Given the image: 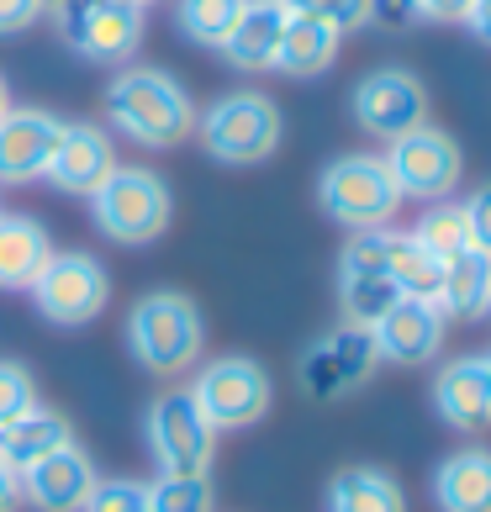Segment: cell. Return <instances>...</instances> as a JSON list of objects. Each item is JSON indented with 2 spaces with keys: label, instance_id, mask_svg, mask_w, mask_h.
<instances>
[{
  "label": "cell",
  "instance_id": "cell-1",
  "mask_svg": "<svg viewBox=\"0 0 491 512\" xmlns=\"http://www.w3.org/2000/svg\"><path fill=\"white\" fill-rule=\"evenodd\" d=\"M106 122L143 148H175L196 132V101L169 69L127 64L106 85Z\"/></svg>",
  "mask_w": 491,
  "mask_h": 512
},
{
  "label": "cell",
  "instance_id": "cell-2",
  "mask_svg": "<svg viewBox=\"0 0 491 512\" xmlns=\"http://www.w3.org/2000/svg\"><path fill=\"white\" fill-rule=\"evenodd\" d=\"M206 317L185 291H148L127 312V354L148 375H185L201 365Z\"/></svg>",
  "mask_w": 491,
  "mask_h": 512
},
{
  "label": "cell",
  "instance_id": "cell-3",
  "mask_svg": "<svg viewBox=\"0 0 491 512\" xmlns=\"http://www.w3.org/2000/svg\"><path fill=\"white\" fill-rule=\"evenodd\" d=\"M169 212H175V201H169L164 175L143 164H117L90 191V222L122 249H143V243L164 238Z\"/></svg>",
  "mask_w": 491,
  "mask_h": 512
},
{
  "label": "cell",
  "instance_id": "cell-4",
  "mask_svg": "<svg viewBox=\"0 0 491 512\" xmlns=\"http://www.w3.org/2000/svg\"><path fill=\"white\" fill-rule=\"evenodd\" d=\"M196 132H201V148L217 164L249 169V164H264L280 148L286 117H280V106L264 90H228V96H217L206 111H196Z\"/></svg>",
  "mask_w": 491,
  "mask_h": 512
},
{
  "label": "cell",
  "instance_id": "cell-5",
  "mask_svg": "<svg viewBox=\"0 0 491 512\" xmlns=\"http://www.w3.org/2000/svg\"><path fill=\"white\" fill-rule=\"evenodd\" d=\"M402 201L407 196L396 191L381 154H344L317 175V206H323V217L349 227V233L391 227L396 212H402Z\"/></svg>",
  "mask_w": 491,
  "mask_h": 512
},
{
  "label": "cell",
  "instance_id": "cell-6",
  "mask_svg": "<svg viewBox=\"0 0 491 512\" xmlns=\"http://www.w3.org/2000/svg\"><path fill=\"white\" fill-rule=\"evenodd\" d=\"M196 396V407L206 412V423L217 433H238V428H254L275 402V386H270V370L249 354H222V359H206L196 370V381L185 386Z\"/></svg>",
  "mask_w": 491,
  "mask_h": 512
},
{
  "label": "cell",
  "instance_id": "cell-7",
  "mask_svg": "<svg viewBox=\"0 0 491 512\" xmlns=\"http://www.w3.org/2000/svg\"><path fill=\"white\" fill-rule=\"evenodd\" d=\"M27 291L37 301V312H43V322H53V328H85V322H96L106 312L111 275L96 254L53 249Z\"/></svg>",
  "mask_w": 491,
  "mask_h": 512
},
{
  "label": "cell",
  "instance_id": "cell-8",
  "mask_svg": "<svg viewBox=\"0 0 491 512\" xmlns=\"http://www.w3.org/2000/svg\"><path fill=\"white\" fill-rule=\"evenodd\" d=\"M53 32L90 64H127L143 48V11L132 0H59Z\"/></svg>",
  "mask_w": 491,
  "mask_h": 512
},
{
  "label": "cell",
  "instance_id": "cell-9",
  "mask_svg": "<svg viewBox=\"0 0 491 512\" xmlns=\"http://www.w3.org/2000/svg\"><path fill=\"white\" fill-rule=\"evenodd\" d=\"M143 433H148V449H154L164 476H206V470H212L217 428L206 423V412L196 407V396L185 386L148 402Z\"/></svg>",
  "mask_w": 491,
  "mask_h": 512
},
{
  "label": "cell",
  "instance_id": "cell-10",
  "mask_svg": "<svg viewBox=\"0 0 491 512\" xmlns=\"http://www.w3.org/2000/svg\"><path fill=\"white\" fill-rule=\"evenodd\" d=\"M386 169H391V180H396V191L412 196V201H449L455 196V185L465 175V154H460V143L449 138L444 127H412L407 138H396L386 143Z\"/></svg>",
  "mask_w": 491,
  "mask_h": 512
},
{
  "label": "cell",
  "instance_id": "cell-11",
  "mask_svg": "<svg viewBox=\"0 0 491 512\" xmlns=\"http://www.w3.org/2000/svg\"><path fill=\"white\" fill-rule=\"evenodd\" d=\"M375 365H381V354H375V338L370 328H360V322H344V328H333L323 333L317 344L301 354V391L317 396V402H333V396H349V391H360Z\"/></svg>",
  "mask_w": 491,
  "mask_h": 512
},
{
  "label": "cell",
  "instance_id": "cell-12",
  "mask_svg": "<svg viewBox=\"0 0 491 512\" xmlns=\"http://www.w3.org/2000/svg\"><path fill=\"white\" fill-rule=\"evenodd\" d=\"M349 111L370 138L396 143L407 138L412 127L428 122V90L412 69H370L349 96Z\"/></svg>",
  "mask_w": 491,
  "mask_h": 512
},
{
  "label": "cell",
  "instance_id": "cell-13",
  "mask_svg": "<svg viewBox=\"0 0 491 512\" xmlns=\"http://www.w3.org/2000/svg\"><path fill=\"white\" fill-rule=\"evenodd\" d=\"M64 132V117L43 106H11L0 117V185H32L48 175L53 143Z\"/></svg>",
  "mask_w": 491,
  "mask_h": 512
},
{
  "label": "cell",
  "instance_id": "cell-14",
  "mask_svg": "<svg viewBox=\"0 0 491 512\" xmlns=\"http://www.w3.org/2000/svg\"><path fill=\"white\" fill-rule=\"evenodd\" d=\"M111 169H117V143H111V132L96 127V122H64L43 180L64 196H90Z\"/></svg>",
  "mask_w": 491,
  "mask_h": 512
},
{
  "label": "cell",
  "instance_id": "cell-15",
  "mask_svg": "<svg viewBox=\"0 0 491 512\" xmlns=\"http://www.w3.org/2000/svg\"><path fill=\"white\" fill-rule=\"evenodd\" d=\"M96 481L101 476L90 465V454L80 444H64L22 470V502H32L37 512H85Z\"/></svg>",
  "mask_w": 491,
  "mask_h": 512
},
{
  "label": "cell",
  "instance_id": "cell-16",
  "mask_svg": "<svg viewBox=\"0 0 491 512\" xmlns=\"http://www.w3.org/2000/svg\"><path fill=\"white\" fill-rule=\"evenodd\" d=\"M433 412L455 433L491 428V354H460L433 375Z\"/></svg>",
  "mask_w": 491,
  "mask_h": 512
},
{
  "label": "cell",
  "instance_id": "cell-17",
  "mask_svg": "<svg viewBox=\"0 0 491 512\" xmlns=\"http://www.w3.org/2000/svg\"><path fill=\"white\" fill-rule=\"evenodd\" d=\"M444 322H449V317L439 312V301L402 296V301H396V307L370 328L375 354L391 359V365H428V359L444 349Z\"/></svg>",
  "mask_w": 491,
  "mask_h": 512
},
{
  "label": "cell",
  "instance_id": "cell-18",
  "mask_svg": "<svg viewBox=\"0 0 491 512\" xmlns=\"http://www.w3.org/2000/svg\"><path fill=\"white\" fill-rule=\"evenodd\" d=\"M286 6L280 0H249V6L238 11L233 32L222 37V59L243 74H259V69H275V53H280V32H286Z\"/></svg>",
  "mask_w": 491,
  "mask_h": 512
},
{
  "label": "cell",
  "instance_id": "cell-19",
  "mask_svg": "<svg viewBox=\"0 0 491 512\" xmlns=\"http://www.w3.org/2000/svg\"><path fill=\"white\" fill-rule=\"evenodd\" d=\"M338 43H344V32H333L323 16L291 11L286 16V32H280L275 69L291 74V80H317V74H328L338 64Z\"/></svg>",
  "mask_w": 491,
  "mask_h": 512
},
{
  "label": "cell",
  "instance_id": "cell-20",
  "mask_svg": "<svg viewBox=\"0 0 491 512\" xmlns=\"http://www.w3.org/2000/svg\"><path fill=\"white\" fill-rule=\"evenodd\" d=\"M428 486L439 512H491V449H455L449 460H439Z\"/></svg>",
  "mask_w": 491,
  "mask_h": 512
},
{
  "label": "cell",
  "instance_id": "cell-21",
  "mask_svg": "<svg viewBox=\"0 0 491 512\" xmlns=\"http://www.w3.org/2000/svg\"><path fill=\"white\" fill-rule=\"evenodd\" d=\"M53 238L27 212H0V291H27L48 264Z\"/></svg>",
  "mask_w": 491,
  "mask_h": 512
},
{
  "label": "cell",
  "instance_id": "cell-22",
  "mask_svg": "<svg viewBox=\"0 0 491 512\" xmlns=\"http://www.w3.org/2000/svg\"><path fill=\"white\" fill-rule=\"evenodd\" d=\"M64 444H74L69 417L53 412V407H43V402H37L32 412H22L16 423L0 428V460H6L11 470H27V465H37L43 454L64 449Z\"/></svg>",
  "mask_w": 491,
  "mask_h": 512
},
{
  "label": "cell",
  "instance_id": "cell-23",
  "mask_svg": "<svg viewBox=\"0 0 491 512\" xmlns=\"http://www.w3.org/2000/svg\"><path fill=\"white\" fill-rule=\"evenodd\" d=\"M439 312L444 317H486L491 312V254L465 249L455 259H444L439 275Z\"/></svg>",
  "mask_w": 491,
  "mask_h": 512
},
{
  "label": "cell",
  "instance_id": "cell-24",
  "mask_svg": "<svg viewBox=\"0 0 491 512\" xmlns=\"http://www.w3.org/2000/svg\"><path fill=\"white\" fill-rule=\"evenodd\" d=\"M328 512H407V497L396 486L391 470L381 465H349L328 481V497H323Z\"/></svg>",
  "mask_w": 491,
  "mask_h": 512
},
{
  "label": "cell",
  "instance_id": "cell-25",
  "mask_svg": "<svg viewBox=\"0 0 491 512\" xmlns=\"http://www.w3.org/2000/svg\"><path fill=\"white\" fill-rule=\"evenodd\" d=\"M402 291L391 286L386 270H365V264H338V307H344V322H360V328H375Z\"/></svg>",
  "mask_w": 491,
  "mask_h": 512
},
{
  "label": "cell",
  "instance_id": "cell-26",
  "mask_svg": "<svg viewBox=\"0 0 491 512\" xmlns=\"http://www.w3.org/2000/svg\"><path fill=\"white\" fill-rule=\"evenodd\" d=\"M386 275H391V286L402 291V296L433 301V296H439V275H444V264L433 259V254H428L412 233H396V227H391V238H386Z\"/></svg>",
  "mask_w": 491,
  "mask_h": 512
},
{
  "label": "cell",
  "instance_id": "cell-27",
  "mask_svg": "<svg viewBox=\"0 0 491 512\" xmlns=\"http://www.w3.org/2000/svg\"><path fill=\"white\" fill-rule=\"evenodd\" d=\"M412 238H418L439 264L465 254V249H476V243H470V222H465V206L460 201H428V212L418 217Z\"/></svg>",
  "mask_w": 491,
  "mask_h": 512
},
{
  "label": "cell",
  "instance_id": "cell-28",
  "mask_svg": "<svg viewBox=\"0 0 491 512\" xmlns=\"http://www.w3.org/2000/svg\"><path fill=\"white\" fill-rule=\"evenodd\" d=\"M243 6H249V0H180L175 6V32L196 48H222V37L233 32Z\"/></svg>",
  "mask_w": 491,
  "mask_h": 512
},
{
  "label": "cell",
  "instance_id": "cell-29",
  "mask_svg": "<svg viewBox=\"0 0 491 512\" xmlns=\"http://www.w3.org/2000/svg\"><path fill=\"white\" fill-rule=\"evenodd\" d=\"M148 512H212V481L159 470V481H148Z\"/></svg>",
  "mask_w": 491,
  "mask_h": 512
},
{
  "label": "cell",
  "instance_id": "cell-30",
  "mask_svg": "<svg viewBox=\"0 0 491 512\" xmlns=\"http://www.w3.org/2000/svg\"><path fill=\"white\" fill-rule=\"evenodd\" d=\"M37 407V381L27 365H16V359H0V428L16 423L22 412Z\"/></svg>",
  "mask_w": 491,
  "mask_h": 512
},
{
  "label": "cell",
  "instance_id": "cell-31",
  "mask_svg": "<svg viewBox=\"0 0 491 512\" xmlns=\"http://www.w3.org/2000/svg\"><path fill=\"white\" fill-rule=\"evenodd\" d=\"M85 512H148V481H96Z\"/></svg>",
  "mask_w": 491,
  "mask_h": 512
},
{
  "label": "cell",
  "instance_id": "cell-32",
  "mask_svg": "<svg viewBox=\"0 0 491 512\" xmlns=\"http://www.w3.org/2000/svg\"><path fill=\"white\" fill-rule=\"evenodd\" d=\"M301 11L323 16L333 32H360V27H370V0H307Z\"/></svg>",
  "mask_w": 491,
  "mask_h": 512
},
{
  "label": "cell",
  "instance_id": "cell-33",
  "mask_svg": "<svg viewBox=\"0 0 491 512\" xmlns=\"http://www.w3.org/2000/svg\"><path fill=\"white\" fill-rule=\"evenodd\" d=\"M370 22L386 27V32H407L423 22V6L418 0H370Z\"/></svg>",
  "mask_w": 491,
  "mask_h": 512
},
{
  "label": "cell",
  "instance_id": "cell-34",
  "mask_svg": "<svg viewBox=\"0 0 491 512\" xmlns=\"http://www.w3.org/2000/svg\"><path fill=\"white\" fill-rule=\"evenodd\" d=\"M465 206V222H470V243L491 254V185H476V196L460 201Z\"/></svg>",
  "mask_w": 491,
  "mask_h": 512
},
{
  "label": "cell",
  "instance_id": "cell-35",
  "mask_svg": "<svg viewBox=\"0 0 491 512\" xmlns=\"http://www.w3.org/2000/svg\"><path fill=\"white\" fill-rule=\"evenodd\" d=\"M37 16H43V6H37V0H0V37L27 32Z\"/></svg>",
  "mask_w": 491,
  "mask_h": 512
},
{
  "label": "cell",
  "instance_id": "cell-36",
  "mask_svg": "<svg viewBox=\"0 0 491 512\" xmlns=\"http://www.w3.org/2000/svg\"><path fill=\"white\" fill-rule=\"evenodd\" d=\"M418 6H423V22H465L476 0H418Z\"/></svg>",
  "mask_w": 491,
  "mask_h": 512
},
{
  "label": "cell",
  "instance_id": "cell-37",
  "mask_svg": "<svg viewBox=\"0 0 491 512\" xmlns=\"http://www.w3.org/2000/svg\"><path fill=\"white\" fill-rule=\"evenodd\" d=\"M16 507H22V470L0 460V512H16Z\"/></svg>",
  "mask_w": 491,
  "mask_h": 512
},
{
  "label": "cell",
  "instance_id": "cell-38",
  "mask_svg": "<svg viewBox=\"0 0 491 512\" xmlns=\"http://www.w3.org/2000/svg\"><path fill=\"white\" fill-rule=\"evenodd\" d=\"M465 27H470V37H476V43L491 48V0H476V6H470Z\"/></svg>",
  "mask_w": 491,
  "mask_h": 512
},
{
  "label": "cell",
  "instance_id": "cell-39",
  "mask_svg": "<svg viewBox=\"0 0 491 512\" xmlns=\"http://www.w3.org/2000/svg\"><path fill=\"white\" fill-rule=\"evenodd\" d=\"M11 111V90H6V80H0V117Z\"/></svg>",
  "mask_w": 491,
  "mask_h": 512
},
{
  "label": "cell",
  "instance_id": "cell-40",
  "mask_svg": "<svg viewBox=\"0 0 491 512\" xmlns=\"http://www.w3.org/2000/svg\"><path fill=\"white\" fill-rule=\"evenodd\" d=\"M280 6H286V11H301V6H307V0H280Z\"/></svg>",
  "mask_w": 491,
  "mask_h": 512
},
{
  "label": "cell",
  "instance_id": "cell-41",
  "mask_svg": "<svg viewBox=\"0 0 491 512\" xmlns=\"http://www.w3.org/2000/svg\"><path fill=\"white\" fill-rule=\"evenodd\" d=\"M132 6H138V11H148V6H154V0H132Z\"/></svg>",
  "mask_w": 491,
  "mask_h": 512
},
{
  "label": "cell",
  "instance_id": "cell-42",
  "mask_svg": "<svg viewBox=\"0 0 491 512\" xmlns=\"http://www.w3.org/2000/svg\"><path fill=\"white\" fill-rule=\"evenodd\" d=\"M0 212H6V206H0Z\"/></svg>",
  "mask_w": 491,
  "mask_h": 512
}]
</instances>
